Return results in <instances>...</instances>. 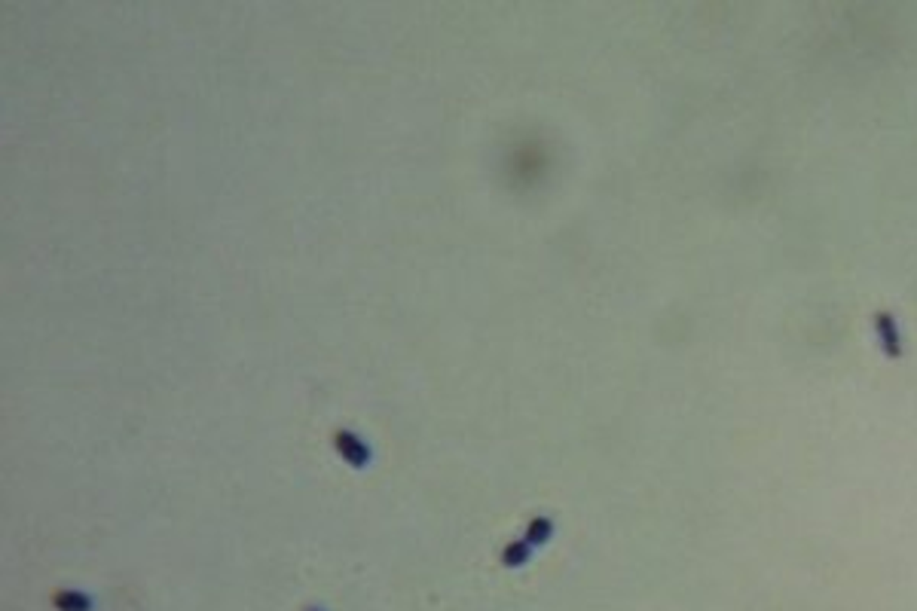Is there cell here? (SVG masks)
Masks as SVG:
<instances>
[{"instance_id":"1","label":"cell","mask_w":917,"mask_h":611,"mask_svg":"<svg viewBox=\"0 0 917 611\" xmlns=\"http://www.w3.org/2000/svg\"><path fill=\"white\" fill-rule=\"evenodd\" d=\"M878 330H881V340L886 345V352L899 355V333H896V324H893L890 312H878Z\"/></svg>"}]
</instances>
